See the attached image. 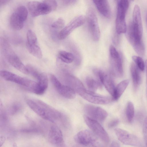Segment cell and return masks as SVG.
Wrapping results in <instances>:
<instances>
[{
  "instance_id": "cell-1",
  "label": "cell",
  "mask_w": 147,
  "mask_h": 147,
  "mask_svg": "<svg viewBox=\"0 0 147 147\" xmlns=\"http://www.w3.org/2000/svg\"><path fill=\"white\" fill-rule=\"evenodd\" d=\"M26 102L34 112L46 120L53 123L59 120L67 121L66 117L60 112L40 100L28 98Z\"/></svg>"
},
{
  "instance_id": "cell-2",
  "label": "cell",
  "mask_w": 147,
  "mask_h": 147,
  "mask_svg": "<svg viewBox=\"0 0 147 147\" xmlns=\"http://www.w3.org/2000/svg\"><path fill=\"white\" fill-rule=\"evenodd\" d=\"M1 47L6 59L12 66L23 73L29 74L26 66L23 64L5 39H1Z\"/></svg>"
},
{
  "instance_id": "cell-3",
  "label": "cell",
  "mask_w": 147,
  "mask_h": 147,
  "mask_svg": "<svg viewBox=\"0 0 147 147\" xmlns=\"http://www.w3.org/2000/svg\"><path fill=\"white\" fill-rule=\"evenodd\" d=\"M0 74L1 77L5 80L18 84L33 93L36 89V82L6 70L1 71Z\"/></svg>"
},
{
  "instance_id": "cell-4",
  "label": "cell",
  "mask_w": 147,
  "mask_h": 147,
  "mask_svg": "<svg viewBox=\"0 0 147 147\" xmlns=\"http://www.w3.org/2000/svg\"><path fill=\"white\" fill-rule=\"evenodd\" d=\"M98 137L88 130L81 131L74 136L75 141L78 143L89 147H105Z\"/></svg>"
},
{
  "instance_id": "cell-5",
  "label": "cell",
  "mask_w": 147,
  "mask_h": 147,
  "mask_svg": "<svg viewBox=\"0 0 147 147\" xmlns=\"http://www.w3.org/2000/svg\"><path fill=\"white\" fill-rule=\"evenodd\" d=\"M129 5L128 0H121L118 1L115 26L116 32L118 34L125 33L126 32L125 17Z\"/></svg>"
},
{
  "instance_id": "cell-6",
  "label": "cell",
  "mask_w": 147,
  "mask_h": 147,
  "mask_svg": "<svg viewBox=\"0 0 147 147\" xmlns=\"http://www.w3.org/2000/svg\"><path fill=\"white\" fill-rule=\"evenodd\" d=\"M28 15V11L26 8L23 5L17 8L11 15L9 23L13 29L19 30L23 27Z\"/></svg>"
},
{
  "instance_id": "cell-7",
  "label": "cell",
  "mask_w": 147,
  "mask_h": 147,
  "mask_svg": "<svg viewBox=\"0 0 147 147\" xmlns=\"http://www.w3.org/2000/svg\"><path fill=\"white\" fill-rule=\"evenodd\" d=\"M29 74L37 80L38 86V95H42L45 92L48 86L47 76L34 66L28 64L26 66Z\"/></svg>"
},
{
  "instance_id": "cell-8",
  "label": "cell",
  "mask_w": 147,
  "mask_h": 147,
  "mask_svg": "<svg viewBox=\"0 0 147 147\" xmlns=\"http://www.w3.org/2000/svg\"><path fill=\"white\" fill-rule=\"evenodd\" d=\"M27 6L29 13L33 17L47 14L53 11L48 0H44L42 2L30 1L28 3Z\"/></svg>"
},
{
  "instance_id": "cell-9",
  "label": "cell",
  "mask_w": 147,
  "mask_h": 147,
  "mask_svg": "<svg viewBox=\"0 0 147 147\" xmlns=\"http://www.w3.org/2000/svg\"><path fill=\"white\" fill-rule=\"evenodd\" d=\"M84 118L86 125L95 135L103 142H109V138L108 134L97 121L86 115L84 116Z\"/></svg>"
},
{
  "instance_id": "cell-10",
  "label": "cell",
  "mask_w": 147,
  "mask_h": 147,
  "mask_svg": "<svg viewBox=\"0 0 147 147\" xmlns=\"http://www.w3.org/2000/svg\"><path fill=\"white\" fill-rule=\"evenodd\" d=\"M87 20L88 28L92 39L94 41H98L100 37V31L96 13L92 8L88 9Z\"/></svg>"
},
{
  "instance_id": "cell-11",
  "label": "cell",
  "mask_w": 147,
  "mask_h": 147,
  "mask_svg": "<svg viewBox=\"0 0 147 147\" xmlns=\"http://www.w3.org/2000/svg\"><path fill=\"white\" fill-rule=\"evenodd\" d=\"M78 94L84 99L93 103L105 105L113 100L112 97L97 94L85 89L81 90Z\"/></svg>"
},
{
  "instance_id": "cell-12",
  "label": "cell",
  "mask_w": 147,
  "mask_h": 147,
  "mask_svg": "<svg viewBox=\"0 0 147 147\" xmlns=\"http://www.w3.org/2000/svg\"><path fill=\"white\" fill-rule=\"evenodd\" d=\"M85 20V17L83 16L76 17L59 32L58 35V38L60 40L65 38L74 30L83 24Z\"/></svg>"
},
{
  "instance_id": "cell-13",
  "label": "cell",
  "mask_w": 147,
  "mask_h": 147,
  "mask_svg": "<svg viewBox=\"0 0 147 147\" xmlns=\"http://www.w3.org/2000/svg\"><path fill=\"white\" fill-rule=\"evenodd\" d=\"M115 131L118 139L123 144L135 146H140V140L135 135L119 128L115 129Z\"/></svg>"
},
{
  "instance_id": "cell-14",
  "label": "cell",
  "mask_w": 147,
  "mask_h": 147,
  "mask_svg": "<svg viewBox=\"0 0 147 147\" xmlns=\"http://www.w3.org/2000/svg\"><path fill=\"white\" fill-rule=\"evenodd\" d=\"M50 77L53 86L60 95L68 99L75 98L76 92L74 90L69 86L62 84L55 75L51 74Z\"/></svg>"
},
{
  "instance_id": "cell-15",
  "label": "cell",
  "mask_w": 147,
  "mask_h": 147,
  "mask_svg": "<svg viewBox=\"0 0 147 147\" xmlns=\"http://www.w3.org/2000/svg\"><path fill=\"white\" fill-rule=\"evenodd\" d=\"M93 72L112 97L114 94L115 86L111 76L98 69H94Z\"/></svg>"
},
{
  "instance_id": "cell-16",
  "label": "cell",
  "mask_w": 147,
  "mask_h": 147,
  "mask_svg": "<svg viewBox=\"0 0 147 147\" xmlns=\"http://www.w3.org/2000/svg\"><path fill=\"white\" fill-rule=\"evenodd\" d=\"M62 78L66 85L71 88L77 93L85 89L82 82L76 77L65 70L62 71Z\"/></svg>"
},
{
  "instance_id": "cell-17",
  "label": "cell",
  "mask_w": 147,
  "mask_h": 147,
  "mask_svg": "<svg viewBox=\"0 0 147 147\" xmlns=\"http://www.w3.org/2000/svg\"><path fill=\"white\" fill-rule=\"evenodd\" d=\"M84 111L89 117L100 121H103L108 115L107 112L101 108L88 105L84 108Z\"/></svg>"
},
{
  "instance_id": "cell-18",
  "label": "cell",
  "mask_w": 147,
  "mask_h": 147,
  "mask_svg": "<svg viewBox=\"0 0 147 147\" xmlns=\"http://www.w3.org/2000/svg\"><path fill=\"white\" fill-rule=\"evenodd\" d=\"M132 29L136 36L142 37L143 28L141 11L139 6L136 5L133 12Z\"/></svg>"
},
{
  "instance_id": "cell-19",
  "label": "cell",
  "mask_w": 147,
  "mask_h": 147,
  "mask_svg": "<svg viewBox=\"0 0 147 147\" xmlns=\"http://www.w3.org/2000/svg\"><path fill=\"white\" fill-rule=\"evenodd\" d=\"M48 140L52 144L60 146L63 144V137L62 132L57 126H52L48 134Z\"/></svg>"
},
{
  "instance_id": "cell-20",
  "label": "cell",
  "mask_w": 147,
  "mask_h": 147,
  "mask_svg": "<svg viewBox=\"0 0 147 147\" xmlns=\"http://www.w3.org/2000/svg\"><path fill=\"white\" fill-rule=\"evenodd\" d=\"M110 64L111 74L117 77H122L123 74V69L121 56L116 59L110 58Z\"/></svg>"
},
{
  "instance_id": "cell-21",
  "label": "cell",
  "mask_w": 147,
  "mask_h": 147,
  "mask_svg": "<svg viewBox=\"0 0 147 147\" xmlns=\"http://www.w3.org/2000/svg\"><path fill=\"white\" fill-rule=\"evenodd\" d=\"M94 3L99 12L103 16L109 18L111 17V10L108 1L93 0Z\"/></svg>"
},
{
  "instance_id": "cell-22",
  "label": "cell",
  "mask_w": 147,
  "mask_h": 147,
  "mask_svg": "<svg viewBox=\"0 0 147 147\" xmlns=\"http://www.w3.org/2000/svg\"><path fill=\"white\" fill-rule=\"evenodd\" d=\"M140 70L135 64L134 63L131 64L130 71L134 88L135 90L137 89L141 81V77Z\"/></svg>"
},
{
  "instance_id": "cell-23",
  "label": "cell",
  "mask_w": 147,
  "mask_h": 147,
  "mask_svg": "<svg viewBox=\"0 0 147 147\" xmlns=\"http://www.w3.org/2000/svg\"><path fill=\"white\" fill-rule=\"evenodd\" d=\"M129 83L128 80H123L115 86L114 94L112 97L113 100H117L120 97L127 87Z\"/></svg>"
},
{
  "instance_id": "cell-24",
  "label": "cell",
  "mask_w": 147,
  "mask_h": 147,
  "mask_svg": "<svg viewBox=\"0 0 147 147\" xmlns=\"http://www.w3.org/2000/svg\"><path fill=\"white\" fill-rule=\"evenodd\" d=\"M26 45L27 50L31 54L39 59L42 58V53L40 48L38 45L30 44L27 42Z\"/></svg>"
},
{
  "instance_id": "cell-25",
  "label": "cell",
  "mask_w": 147,
  "mask_h": 147,
  "mask_svg": "<svg viewBox=\"0 0 147 147\" xmlns=\"http://www.w3.org/2000/svg\"><path fill=\"white\" fill-rule=\"evenodd\" d=\"M58 58L62 62L67 64L72 63L75 60V57L72 53L65 51H60Z\"/></svg>"
},
{
  "instance_id": "cell-26",
  "label": "cell",
  "mask_w": 147,
  "mask_h": 147,
  "mask_svg": "<svg viewBox=\"0 0 147 147\" xmlns=\"http://www.w3.org/2000/svg\"><path fill=\"white\" fill-rule=\"evenodd\" d=\"M86 83L88 88L91 91L93 92L102 88L100 82L95 79L90 77H87L86 79Z\"/></svg>"
},
{
  "instance_id": "cell-27",
  "label": "cell",
  "mask_w": 147,
  "mask_h": 147,
  "mask_svg": "<svg viewBox=\"0 0 147 147\" xmlns=\"http://www.w3.org/2000/svg\"><path fill=\"white\" fill-rule=\"evenodd\" d=\"M134 114V108L133 103L130 101L127 102L126 109V115L128 121H132Z\"/></svg>"
},
{
  "instance_id": "cell-28",
  "label": "cell",
  "mask_w": 147,
  "mask_h": 147,
  "mask_svg": "<svg viewBox=\"0 0 147 147\" xmlns=\"http://www.w3.org/2000/svg\"><path fill=\"white\" fill-rule=\"evenodd\" d=\"M27 42L28 43L36 44L37 38L35 34L31 30H29L27 33Z\"/></svg>"
},
{
  "instance_id": "cell-29",
  "label": "cell",
  "mask_w": 147,
  "mask_h": 147,
  "mask_svg": "<svg viewBox=\"0 0 147 147\" xmlns=\"http://www.w3.org/2000/svg\"><path fill=\"white\" fill-rule=\"evenodd\" d=\"M22 109V106L19 102H15L12 104L9 109L11 114L14 115L20 112Z\"/></svg>"
},
{
  "instance_id": "cell-30",
  "label": "cell",
  "mask_w": 147,
  "mask_h": 147,
  "mask_svg": "<svg viewBox=\"0 0 147 147\" xmlns=\"http://www.w3.org/2000/svg\"><path fill=\"white\" fill-rule=\"evenodd\" d=\"M132 59L139 69L141 71H143L144 69L145 65L142 58L139 56H133Z\"/></svg>"
},
{
  "instance_id": "cell-31",
  "label": "cell",
  "mask_w": 147,
  "mask_h": 147,
  "mask_svg": "<svg viewBox=\"0 0 147 147\" xmlns=\"http://www.w3.org/2000/svg\"><path fill=\"white\" fill-rule=\"evenodd\" d=\"M64 20L61 18H59L52 23L51 25L52 28L60 29L63 28L65 25Z\"/></svg>"
},
{
  "instance_id": "cell-32",
  "label": "cell",
  "mask_w": 147,
  "mask_h": 147,
  "mask_svg": "<svg viewBox=\"0 0 147 147\" xmlns=\"http://www.w3.org/2000/svg\"><path fill=\"white\" fill-rule=\"evenodd\" d=\"M109 53L110 58L112 59H117L121 56L115 47L112 45L110 47Z\"/></svg>"
},
{
  "instance_id": "cell-33",
  "label": "cell",
  "mask_w": 147,
  "mask_h": 147,
  "mask_svg": "<svg viewBox=\"0 0 147 147\" xmlns=\"http://www.w3.org/2000/svg\"><path fill=\"white\" fill-rule=\"evenodd\" d=\"M143 134L145 145L147 147V116L144 119L143 122Z\"/></svg>"
},
{
  "instance_id": "cell-34",
  "label": "cell",
  "mask_w": 147,
  "mask_h": 147,
  "mask_svg": "<svg viewBox=\"0 0 147 147\" xmlns=\"http://www.w3.org/2000/svg\"><path fill=\"white\" fill-rule=\"evenodd\" d=\"M119 120L118 119H115L111 121L108 124L109 128H112L117 126L119 123Z\"/></svg>"
},
{
  "instance_id": "cell-35",
  "label": "cell",
  "mask_w": 147,
  "mask_h": 147,
  "mask_svg": "<svg viewBox=\"0 0 147 147\" xmlns=\"http://www.w3.org/2000/svg\"><path fill=\"white\" fill-rule=\"evenodd\" d=\"M76 1L75 0H65L63 1V3L65 5H69L73 4L75 3Z\"/></svg>"
},
{
  "instance_id": "cell-36",
  "label": "cell",
  "mask_w": 147,
  "mask_h": 147,
  "mask_svg": "<svg viewBox=\"0 0 147 147\" xmlns=\"http://www.w3.org/2000/svg\"><path fill=\"white\" fill-rule=\"evenodd\" d=\"M109 147H120L119 144L116 141H113L111 143Z\"/></svg>"
},
{
  "instance_id": "cell-37",
  "label": "cell",
  "mask_w": 147,
  "mask_h": 147,
  "mask_svg": "<svg viewBox=\"0 0 147 147\" xmlns=\"http://www.w3.org/2000/svg\"><path fill=\"white\" fill-rule=\"evenodd\" d=\"M8 0H1L0 1V5L1 6V5H3L5 4L7 2L9 1Z\"/></svg>"
},
{
  "instance_id": "cell-38",
  "label": "cell",
  "mask_w": 147,
  "mask_h": 147,
  "mask_svg": "<svg viewBox=\"0 0 147 147\" xmlns=\"http://www.w3.org/2000/svg\"><path fill=\"white\" fill-rule=\"evenodd\" d=\"M146 68V80L147 84V60L146 61L145 63Z\"/></svg>"
},
{
  "instance_id": "cell-39",
  "label": "cell",
  "mask_w": 147,
  "mask_h": 147,
  "mask_svg": "<svg viewBox=\"0 0 147 147\" xmlns=\"http://www.w3.org/2000/svg\"><path fill=\"white\" fill-rule=\"evenodd\" d=\"M73 147H84L83 146L78 145H75L73 146Z\"/></svg>"
},
{
  "instance_id": "cell-40",
  "label": "cell",
  "mask_w": 147,
  "mask_h": 147,
  "mask_svg": "<svg viewBox=\"0 0 147 147\" xmlns=\"http://www.w3.org/2000/svg\"><path fill=\"white\" fill-rule=\"evenodd\" d=\"M16 145V144H15V143L13 145V147H17V146Z\"/></svg>"
},
{
  "instance_id": "cell-41",
  "label": "cell",
  "mask_w": 147,
  "mask_h": 147,
  "mask_svg": "<svg viewBox=\"0 0 147 147\" xmlns=\"http://www.w3.org/2000/svg\"><path fill=\"white\" fill-rule=\"evenodd\" d=\"M146 24H147V13L146 15Z\"/></svg>"
}]
</instances>
